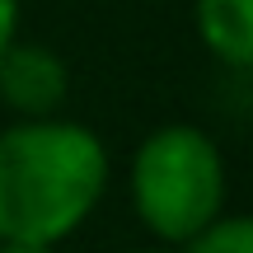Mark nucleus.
I'll return each instance as SVG.
<instances>
[{
    "label": "nucleus",
    "mask_w": 253,
    "mask_h": 253,
    "mask_svg": "<svg viewBox=\"0 0 253 253\" xmlns=\"http://www.w3.org/2000/svg\"><path fill=\"white\" fill-rule=\"evenodd\" d=\"M113 178L108 145L71 118H19L0 131V239H71Z\"/></svg>",
    "instance_id": "1"
},
{
    "label": "nucleus",
    "mask_w": 253,
    "mask_h": 253,
    "mask_svg": "<svg viewBox=\"0 0 253 253\" xmlns=\"http://www.w3.org/2000/svg\"><path fill=\"white\" fill-rule=\"evenodd\" d=\"M131 207L160 244L183 249L225 211L220 145L192 122H164L131 155Z\"/></svg>",
    "instance_id": "2"
},
{
    "label": "nucleus",
    "mask_w": 253,
    "mask_h": 253,
    "mask_svg": "<svg viewBox=\"0 0 253 253\" xmlns=\"http://www.w3.org/2000/svg\"><path fill=\"white\" fill-rule=\"evenodd\" d=\"M0 253H56V244H24V239H0Z\"/></svg>",
    "instance_id": "7"
},
{
    "label": "nucleus",
    "mask_w": 253,
    "mask_h": 253,
    "mask_svg": "<svg viewBox=\"0 0 253 253\" xmlns=\"http://www.w3.org/2000/svg\"><path fill=\"white\" fill-rule=\"evenodd\" d=\"M197 42L230 71H253V0H192Z\"/></svg>",
    "instance_id": "4"
},
{
    "label": "nucleus",
    "mask_w": 253,
    "mask_h": 253,
    "mask_svg": "<svg viewBox=\"0 0 253 253\" xmlns=\"http://www.w3.org/2000/svg\"><path fill=\"white\" fill-rule=\"evenodd\" d=\"M19 38V0H0V52Z\"/></svg>",
    "instance_id": "6"
},
{
    "label": "nucleus",
    "mask_w": 253,
    "mask_h": 253,
    "mask_svg": "<svg viewBox=\"0 0 253 253\" xmlns=\"http://www.w3.org/2000/svg\"><path fill=\"white\" fill-rule=\"evenodd\" d=\"M71 94L66 61L42 42H9L0 52V103L19 118H52Z\"/></svg>",
    "instance_id": "3"
},
{
    "label": "nucleus",
    "mask_w": 253,
    "mask_h": 253,
    "mask_svg": "<svg viewBox=\"0 0 253 253\" xmlns=\"http://www.w3.org/2000/svg\"><path fill=\"white\" fill-rule=\"evenodd\" d=\"M131 253H178L173 244H150V249H131Z\"/></svg>",
    "instance_id": "8"
},
{
    "label": "nucleus",
    "mask_w": 253,
    "mask_h": 253,
    "mask_svg": "<svg viewBox=\"0 0 253 253\" xmlns=\"http://www.w3.org/2000/svg\"><path fill=\"white\" fill-rule=\"evenodd\" d=\"M183 253H253V216H225L220 211L202 235H192Z\"/></svg>",
    "instance_id": "5"
}]
</instances>
